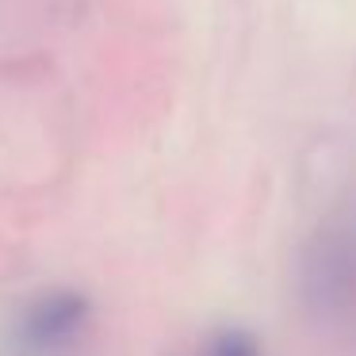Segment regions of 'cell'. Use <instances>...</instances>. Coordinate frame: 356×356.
Masks as SVG:
<instances>
[{"instance_id": "1", "label": "cell", "mask_w": 356, "mask_h": 356, "mask_svg": "<svg viewBox=\"0 0 356 356\" xmlns=\"http://www.w3.org/2000/svg\"><path fill=\"white\" fill-rule=\"evenodd\" d=\"M88 325V299L77 291H50L19 318V345L31 353H58L73 345Z\"/></svg>"}, {"instance_id": "2", "label": "cell", "mask_w": 356, "mask_h": 356, "mask_svg": "<svg viewBox=\"0 0 356 356\" xmlns=\"http://www.w3.org/2000/svg\"><path fill=\"white\" fill-rule=\"evenodd\" d=\"M203 356H261V345H257V337L245 330H222V333L211 337V345Z\"/></svg>"}]
</instances>
